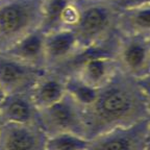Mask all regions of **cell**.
I'll return each instance as SVG.
<instances>
[{
    "label": "cell",
    "instance_id": "ba28073f",
    "mask_svg": "<svg viewBox=\"0 0 150 150\" xmlns=\"http://www.w3.org/2000/svg\"><path fill=\"white\" fill-rule=\"evenodd\" d=\"M45 67L57 71L79 51L77 39L70 28H61L45 33Z\"/></svg>",
    "mask_w": 150,
    "mask_h": 150
},
{
    "label": "cell",
    "instance_id": "7c38bea8",
    "mask_svg": "<svg viewBox=\"0 0 150 150\" xmlns=\"http://www.w3.org/2000/svg\"><path fill=\"white\" fill-rule=\"evenodd\" d=\"M29 93L38 110L48 108L66 95L65 76L55 71L47 70Z\"/></svg>",
    "mask_w": 150,
    "mask_h": 150
},
{
    "label": "cell",
    "instance_id": "e0dca14e",
    "mask_svg": "<svg viewBox=\"0 0 150 150\" xmlns=\"http://www.w3.org/2000/svg\"><path fill=\"white\" fill-rule=\"evenodd\" d=\"M137 80H138L142 91L145 94V96H146V98H147V101L150 106V73L146 75V76H144V77L140 78V79H137Z\"/></svg>",
    "mask_w": 150,
    "mask_h": 150
},
{
    "label": "cell",
    "instance_id": "7a4b0ae2",
    "mask_svg": "<svg viewBox=\"0 0 150 150\" xmlns=\"http://www.w3.org/2000/svg\"><path fill=\"white\" fill-rule=\"evenodd\" d=\"M79 17L72 30L79 50L105 40L117 31L119 6L114 0H78Z\"/></svg>",
    "mask_w": 150,
    "mask_h": 150
},
{
    "label": "cell",
    "instance_id": "9a60e30c",
    "mask_svg": "<svg viewBox=\"0 0 150 150\" xmlns=\"http://www.w3.org/2000/svg\"><path fill=\"white\" fill-rule=\"evenodd\" d=\"M65 88L66 94H68L72 99L81 105L82 108H87L95 100L99 89L91 87L84 83L77 77L73 75L65 76Z\"/></svg>",
    "mask_w": 150,
    "mask_h": 150
},
{
    "label": "cell",
    "instance_id": "5b68a950",
    "mask_svg": "<svg viewBox=\"0 0 150 150\" xmlns=\"http://www.w3.org/2000/svg\"><path fill=\"white\" fill-rule=\"evenodd\" d=\"M115 59L118 69L136 79L149 74L150 44L148 38L140 35H121Z\"/></svg>",
    "mask_w": 150,
    "mask_h": 150
},
{
    "label": "cell",
    "instance_id": "277c9868",
    "mask_svg": "<svg viewBox=\"0 0 150 150\" xmlns=\"http://www.w3.org/2000/svg\"><path fill=\"white\" fill-rule=\"evenodd\" d=\"M38 125L47 137L73 134L86 138L83 108L68 94L52 105L39 110Z\"/></svg>",
    "mask_w": 150,
    "mask_h": 150
},
{
    "label": "cell",
    "instance_id": "52a82bcc",
    "mask_svg": "<svg viewBox=\"0 0 150 150\" xmlns=\"http://www.w3.org/2000/svg\"><path fill=\"white\" fill-rule=\"evenodd\" d=\"M46 69L0 53V88L4 95L30 92Z\"/></svg>",
    "mask_w": 150,
    "mask_h": 150
},
{
    "label": "cell",
    "instance_id": "9c48e42d",
    "mask_svg": "<svg viewBox=\"0 0 150 150\" xmlns=\"http://www.w3.org/2000/svg\"><path fill=\"white\" fill-rule=\"evenodd\" d=\"M46 139L38 124L4 123L0 131V150H46Z\"/></svg>",
    "mask_w": 150,
    "mask_h": 150
},
{
    "label": "cell",
    "instance_id": "6da1fadb",
    "mask_svg": "<svg viewBox=\"0 0 150 150\" xmlns=\"http://www.w3.org/2000/svg\"><path fill=\"white\" fill-rule=\"evenodd\" d=\"M149 116V103L138 80L118 69L99 89L95 100L83 108L86 138L90 140L112 129L130 126Z\"/></svg>",
    "mask_w": 150,
    "mask_h": 150
},
{
    "label": "cell",
    "instance_id": "7402d4cb",
    "mask_svg": "<svg viewBox=\"0 0 150 150\" xmlns=\"http://www.w3.org/2000/svg\"><path fill=\"white\" fill-rule=\"evenodd\" d=\"M148 38V42H149V44H150V35H149V37H147Z\"/></svg>",
    "mask_w": 150,
    "mask_h": 150
},
{
    "label": "cell",
    "instance_id": "d6986e66",
    "mask_svg": "<svg viewBox=\"0 0 150 150\" xmlns=\"http://www.w3.org/2000/svg\"><path fill=\"white\" fill-rule=\"evenodd\" d=\"M147 150H150V116L148 117V134H147Z\"/></svg>",
    "mask_w": 150,
    "mask_h": 150
},
{
    "label": "cell",
    "instance_id": "4fadbf2b",
    "mask_svg": "<svg viewBox=\"0 0 150 150\" xmlns=\"http://www.w3.org/2000/svg\"><path fill=\"white\" fill-rule=\"evenodd\" d=\"M117 29L121 35H150V3L119 7Z\"/></svg>",
    "mask_w": 150,
    "mask_h": 150
},
{
    "label": "cell",
    "instance_id": "30bf717a",
    "mask_svg": "<svg viewBox=\"0 0 150 150\" xmlns=\"http://www.w3.org/2000/svg\"><path fill=\"white\" fill-rule=\"evenodd\" d=\"M0 112L4 123L38 124L39 110L35 105L29 92L5 95L0 102Z\"/></svg>",
    "mask_w": 150,
    "mask_h": 150
},
{
    "label": "cell",
    "instance_id": "ac0fdd59",
    "mask_svg": "<svg viewBox=\"0 0 150 150\" xmlns=\"http://www.w3.org/2000/svg\"><path fill=\"white\" fill-rule=\"evenodd\" d=\"M114 1L119 7H127L142 4V3H150V0H114Z\"/></svg>",
    "mask_w": 150,
    "mask_h": 150
},
{
    "label": "cell",
    "instance_id": "5bb4252c",
    "mask_svg": "<svg viewBox=\"0 0 150 150\" xmlns=\"http://www.w3.org/2000/svg\"><path fill=\"white\" fill-rule=\"evenodd\" d=\"M75 0H44L40 28L45 33L63 28L67 9Z\"/></svg>",
    "mask_w": 150,
    "mask_h": 150
},
{
    "label": "cell",
    "instance_id": "44dd1931",
    "mask_svg": "<svg viewBox=\"0 0 150 150\" xmlns=\"http://www.w3.org/2000/svg\"><path fill=\"white\" fill-rule=\"evenodd\" d=\"M5 95H4V93H3V91L1 90V88H0V102L2 101V99H3V97H4Z\"/></svg>",
    "mask_w": 150,
    "mask_h": 150
},
{
    "label": "cell",
    "instance_id": "8fae6325",
    "mask_svg": "<svg viewBox=\"0 0 150 150\" xmlns=\"http://www.w3.org/2000/svg\"><path fill=\"white\" fill-rule=\"evenodd\" d=\"M44 43L45 33L39 27L24 35L8 49L0 53H4L29 65L46 69Z\"/></svg>",
    "mask_w": 150,
    "mask_h": 150
},
{
    "label": "cell",
    "instance_id": "3957f363",
    "mask_svg": "<svg viewBox=\"0 0 150 150\" xmlns=\"http://www.w3.org/2000/svg\"><path fill=\"white\" fill-rule=\"evenodd\" d=\"M44 0H0V52L40 27Z\"/></svg>",
    "mask_w": 150,
    "mask_h": 150
},
{
    "label": "cell",
    "instance_id": "2e32d148",
    "mask_svg": "<svg viewBox=\"0 0 150 150\" xmlns=\"http://www.w3.org/2000/svg\"><path fill=\"white\" fill-rule=\"evenodd\" d=\"M89 140L73 134H59L46 139V150H87Z\"/></svg>",
    "mask_w": 150,
    "mask_h": 150
},
{
    "label": "cell",
    "instance_id": "8992f818",
    "mask_svg": "<svg viewBox=\"0 0 150 150\" xmlns=\"http://www.w3.org/2000/svg\"><path fill=\"white\" fill-rule=\"evenodd\" d=\"M148 118L90 139L87 150H147Z\"/></svg>",
    "mask_w": 150,
    "mask_h": 150
},
{
    "label": "cell",
    "instance_id": "ffe728a7",
    "mask_svg": "<svg viewBox=\"0 0 150 150\" xmlns=\"http://www.w3.org/2000/svg\"><path fill=\"white\" fill-rule=\"evenodd\" d=\"M3 125H4V121H3L2 116H1V112H0V131H1V129H2Z\"/></svg>",
    "mask_w": 150,
    "mask_h": 150
}]
</instances>
